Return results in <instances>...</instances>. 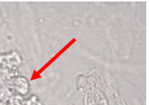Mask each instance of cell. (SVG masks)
I'll return each instance as SVG.
<instances>
[{
	"label": "cell",
	"instance_id": "6da1fadb",
	"mask_svg": "<svg viewBox=\"0 0 150 105\" xmlns=\"http://www.w3.org/2000/svg\"><path fill=\"white\" fill-rule=\"evenodd\" d=\"M13 86L16 92L22 95L28 94L30 90V84L28 80L24 76H18L13 81Z\"/></svg>",
	"mask_w": 150,
	"mask_h": 105
},
{
	"label": "cell",
	"instance_id": "277c9868",
	"mask_svg": "<svg viewBox=\"0 0 150 105\" xmlns=\"http://www.w3.org/2000/svg\"><path fill=\"white\" fill-rule=\"evenodd\" d=\"M7 105H23L22 100L18 96L13 97L8 102Z\"/></svg>",
	"mask_w": 150,
	"mask_h": 105
},
{
	"label": "cell",
	"instance_id": "3957f363",
	"mask_svg": "<svg viewBox=\"0 0 150 105\" xmlns=\"http://www.w3.org/2000/svg\"><path fill=\"white\" fill-rule=\"evenodd\" d=\"M25 105H42V103L38 97L32 95L28 101H26Z\"/></svg>",
	"mask_w": 150,
	"mask_h": 105
},
{
	"label": "cell",
	"instance_id": "7a4b0ae2",
	"mask_svg": "<svg viewBox=\"0 0 150 105\" xmlns=\"http://www.w3.org/2000/svg\"><path fill=\"white\" fill-rule=\"evenodd\" d=\"M1 63L0 65H6L8 67H13L18 66L21 64V57L18 53L11 52L9 54H6V56L1 57Z\"/></svg>",
	"mask_w": 150,
	"mask_h": 105
}]
</instances>
